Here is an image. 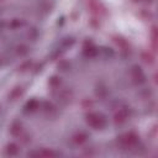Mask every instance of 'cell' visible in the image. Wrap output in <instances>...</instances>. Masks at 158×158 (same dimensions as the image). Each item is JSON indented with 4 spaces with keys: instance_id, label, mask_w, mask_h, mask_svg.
I'll list each match as a JSON object with an SVG mask.
<instances>
[{
    "instance_id": "6da1fadb",
    "label": "cell",
    "mask_w": 158,
    "mask_h": 158,
    "mask_svg": "<svg viewBox=\"0 0 158 158\" xmlns=\"http://www.w3.org/2000/svg\"><path fill=\"white\" fill-rule=\"evenodd\" d=\"M139 143V136L135 132H126L117 137V144L121 149H132Z\"/></svg>"
},
{
    "instance_id": "7a4b0ae2",
    "label": "cell",
    "mask_w": 158,
    "mask_h": 158,
    "mask_svg": "<svg viewBox=\"0 0 158 158\" xmlns=\"http://www.w3.org/2000/svg\"><path fill=\"white\" fill-rule=\"evenodd\" d=\"M85 121L94 130H102L106 125L105 116L100 112H89V114H86Z\"/></svg>"
},
{
    "instance_id": "3957f363",
    "label": "cell",
    "mask_w": 158,
    "mask_h": 158,
    "mask_svg": "<svg viewBox=\"0 0 158 158\" xmlns=\"http://www.w3.org/2000/svg\"><path fill=\"white\" fill-rule=\"evenodd\" d=\"M11 133H12V136L17 137V138L21 139L22 142H28V141H30L27 133L23 131L22 125H21L20 122H14V123H12V126H11Z\"/></svg>"
},
{
    "instance_id": "277c9868",
    "label": "cell",
    "mask_w": 158,
    "mask_h": 158,
    "mask_svg": "<svg viewBox=\"0 0 158 158\" xmlns=\"http://www.w3.org/2000/svg\"><path fill=\"white\" fill-rule=\"evenodd\" d=\"M130 116V110L128 107L123 106V107H120L115 114H114V122L116 125H121L123 122H126V120Z\"/></svg>"
},
{
    "instance_id": "5b68a950",
    "label": "cell",
    "mask_w": 158,
    "mask_h": 158,
    "mask_svg": "<svg viewBox=\"0 0 158 158\" xmlns=\"http://www.w3.org/2000/svg\"><path fill=\"white\" fill-rule=\"evenodd\" d=\"M131 78L136 84H142L146 80V75L139 65H133L131 68Z\"/></svg>"
},
{
    "instance_id": "8992f818",
    "label": "cell",
    "mask_w": 158,
    "mask_h": 158,
    "mask_svg": "<svg viewBox=\"0 0 158 158\" xmlns=\"http://www.w3.org/2000/svg\"><path fill=\"white\" fill-rule=\"evenodd\" d=\"M28 156H32V157H40V158H54V157L58 156V153L54 152V151H52V149L43 148V149H40V151L28 153Z\"/></svg>"
},
{
    "instance_id": "52a82bcc",
    "label": "cell",
    "mask_w": 158,
    "mask_h": 158,
    "mask_svg": "<svg viewBox=\"0 0 158 158\" xmlns=\"http://www.w3.org/2000/svg\"><path fill=\"white\" fill-rule=\"evenodd\" d=\"M96 53H98V49H96V47L93 44V42H85V44H84V54L86 56V57H94V56H96Z\"/></svg>"
},
{
    "instance_id": "ba28073f",
    "label": "cell",
    "mask_w": 158,
    "mask_h": 158,
    "mask_svg": "<svg viewBox=\"0 0 158 158\" xmlns=\"http://www.w3.org/2000/svg\"><path fill=\"white\" fill-rule=\"evenodd\" d=\"M86 139H88V135H86L85 132H78V133H75V135L72 137L73 143H75V144H78V146H80V144H83L84 142H86Z\"/></svg>"
},
{
    "instance_id": "9c48e42d",
    "label": "cell",
    "mask_w": 158,
    "mask_h": 158,
    "mask_svg": "<svg viewBox=\"0 0 158 158\" xmlns=\"http://www.w3.org/2000/svg\"><path fill=\"white\" fill-rule=\"evenodd\" d=\"M25 109H26V111H28V112H35V111H37V110L40 109V101L36 100V99H31L30 101L26 102Z\"/></svg>"
},
{
    "instance_id": "30bf717a",
    "label": "cell",
    "mask_w": 158,
    "mask_h": 158,
    "mask_svg": "<svg viewBox=\"0 0 158 158\" xmlns=\"http://www.w3.org/2000/svg\"><path fill=\"white\" fill-rule=\"evenodd\" d=\"M22 93H23L22 86H15V88H14V89L10 91V94H9V100L15 101V100L20 99V96L22 95Z\"/></svg>"
},
{
    "instance_id": "8fae6325",
    "label": "cell",
    "mask_w": 158,
    "mask_h": 158,
    "mask_svg": "<svg viewBox=\"0 0 158 158\" xmlns=\"http://www.w3.org/2000/svg\"><path fill=\"white\" fill-rule=\"evenodd\" d=\"M19 152H20V147L16 143H9L5 147V153L7 156H16Z\"/></svg>"
},
{
    "instance_id": "7c38bea8",
    "label": "cell",
    "mask_w": 158,
    "mask_h": 158,
    "mask_svg": "<svg viewBox=\"0 0 158 158\" xmlns=\"http://www.w3.org/2000/svg\"><path fill=\"white\" fill-rule=\"evenodd\" d=\"M21 26H23V20H21V19H12L9 22V27L10 28H14V30L20 28Z\"/></svg>"
},
{
    "instance_id": "4fadbf2b",
    "label": "cell",
    "mask_w": 158,
    "mask_h": 158,
    "mask_svg": "<svg viewBox=\"0 0 158 158\" xmlns=\"http://www.w3.org/2000/svg\"><path fill=\"white\" fill-rule=\"evenodd\" d=\"M60 84H62V80H60L59 77H57V75L51 77V79H49V86H52L53 89H57V88L60 86Z\"/></svg>"
},
{
    "instance_id": "5bb4252c",
    "label": "cell",
    "mask_w": 158,
    "mask_h": 158,
    "mask_svg": "<svg viewBox=\"0 0 158 158\" xmlns=\"http://www.w3.org/2000/svg\"><path fill=\"white\" fill-rule=\"evenodd\" d=\"M115 42H116L123 51H127V48H128V43H127L123 38H121V37H116V38H115Z\"/></svg>"
},
{
    "instance_id": "9a60e30c",
    "label": "cell",
    "mask_w": 158,
    "mask_h": 158,
    "mask_svg": "<svg viewBox=\"0 0 158 158\" xmlns=\"http://www.w3.org/2000/svg\"><path fill=\"white\" fill-rule=\"evenodd\" d=\"M31 65H32V63L30 60H27V62H25L23 64H21L19 67V72H26V70H28L31 68Z\"/></svg>"
},
{
    "instance_id": "2e32d148",
    "label": "cell",
    "mask_w": 158,
    "mask_h": 158,
    "mask_svg": "<svg viewBox=\"0 0 158 158\" xmlns=\"http://www.w3.org/2000/svg\"><path fill=\"white\" fill-rule=\"evenodd\" d=\"M142 58H143V60H144L146 63H149V64L153 63V56L149 54V53H144V54L142 56Z\"/></svg>"
},
{
    "instance_id": "e0dca14e",
    "label": "cell",
    "mask_w": 158,
    "mask_h": 158,
    "mask_svg": "<svg viewBox=\"0 0 158 158\" xmlns=\"http://www.w3.org/2000/svg\"><path fill=\"white\" fill-rule=\"evenodd\" d=\"M17 53H19V54H25V53H27V47H26V46H19V47H17Z\"/></svg>"
},
{
    "instance_id": "ac0fdd59",
    "label": "cell",
    "mask_w": 158,
    "mask_h": 158,
    "mask_svg": "<svg viewBox=\"0 0 158 158\" xmlns=\"http://www.w3.org/2000/svg\"><path fill=\"white\" fill-rule=\"evenodd\" d=\"M1 2H2V0H0V4H1Z\"/></svg>"
},
{
    "instance_id": "d6986e66",
    "label": "cell",
    "mask_w": 158,
    "mask_h": 158,
    "mask_svg": "<svg viewBox=\"0 0 158 158\" xmlns=\"http://www.w3.org/2000/svg\"><path fill=\"white\" fill-rule=\"evenodd\" d=\"M0 64H1V59H0Z\"/></svg>"
},
{
    "instance_id": "ffe728a7",
    "label": "cell",
    "mask_w": 158,
    "mask_h": 158,
    "mask_svg": "<svg viewBox=\"0 0 158 158\" xmlns=\"http://www.w3.org/2000/svg\"><path fill=\"white\" fill-rule=\"evenodd\" d=\"M135 1H137V0H135Z\"/></svg>"
}]
</instances>
